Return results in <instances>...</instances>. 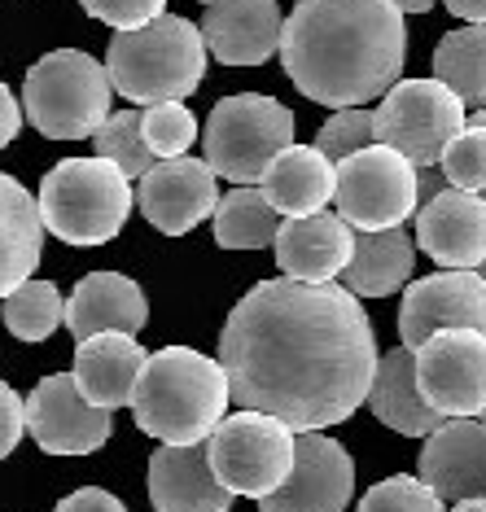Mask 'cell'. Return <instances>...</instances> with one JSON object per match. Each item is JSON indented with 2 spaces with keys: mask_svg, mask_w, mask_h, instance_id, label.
<instances>
[{
  "mask_svg": "<svg viewBox=\"0 0 486 512\" xmlns=\"http://www.w3.org/2000/svg\"><path fill=\"white\" fill-rule=\"evenodd\" d=\"M219 364L241 412H263L294 434L351 421L377 377V337L346 285L259 281L228 311Z\"/></svg>",
  "mask_w": 486,
  "mask_h": 512,
  "instance_id": "obj_1",
  "label": "cell"
},
{
  "mask_svg": "<svg viewBox=\"0 0 486 512\" xmlns=\"http://www.w3.org/2000/svg\"><path fill=\"white\" fill-rule=\"evenodd\" d=\"M408 27L395 0H298L281 31V66L307 101L360 110L403 75Z\"/></svg>",
  "mask_w": 486,
  "mask_h": 512,
  "instance_id": "obj_2",
  "label": "cell"
},
{
  "mask_svg": "<svg viewBox=\"0 0 486 512\" xmlns=\"http://www.w3.org/2000/svg\"><path fill=\"white\" fill-rule=\"evenodd\" d=\"M228 403L233 390L219 359H206L193 346H162L145 359L127 407L136 416V429L158 438L162 447H193L211 442L228 416Z\"/></svg>",
  "mask_w": 486,
  "mask_h": 512,
  "instance_id": "obj_3",
  "label": "cell"
},
{
  "mask_svg": "<svg viewBox=\"0 0 486 512\" xmlns=\"http://www.w3.org/2000/svg\"><path fill=\"white\" fill-rule=\"evenodd\" d=\"M110 88L136 106H167L184 101L206 79V40L189 18L162 14L141 31H119L106 49Z\"/></svg>",
  "mask_w": 486,
  "mask_h": 512,
  "instance_id": "obj_4",
  "label": "cell"
},
{
  "mask_svg": "<svg viewBox=\"0 0 486 512\" xmlns=\"http://www.w3.org/2000/svg\"><path fill=\"white\" fill-rule=\"evenodd\" d=\"M40 219L66 246H106L132 215V180L106 158H66L40 180Z\"/></svg>",
  "mask_w": 486,
  "mask_h": 512,
  "instance_id": "obj_5",
  "label": "cell"
},
{
  "mask_svg": "<svg viewBox=\"0 0 486 512\" xmlns=\"http://www.w3.org/2000/svg\"><path fill=\"white\" fill-rule=\"evenodd\" d=\"M110 75L97 57L79 49H53L27 71L22 110L49 141H84L110 119Z\"/></svg>",
  "mask_w": 486,
  "mask_h": 512,
  "instance_id": "obj_6",
  "label": "cell"
},
{
  "mask_svg": "<svg viewBox=\"0 0 486 512\" xmlns=\"http://www.w3.org/2000/svg\"><path fill=\"white\" fill-rule=\"evenodd\" d=\"M289 145H294V114L276 97H263V92L224 97L211 110L202 136L206 167L219 180H233L237 189H246V184L254 189Z\"/></svg>",
  "mask_w": 486,
  "mask_h": 512,
  "instance_id": "obj_7",
  "label": "cell"
},
{
  "mask_svg": "<svg viewBox=\"0 0 486 512\" xmlns=\"http://www.w3.org/2000/svg\"><path fill=\"white\" fill-rule=\"evenodd\" d=\"M211 469L228 495L268 499L289 482L294 473L298 434L263 412H233L211 434Z\"/></svg>",
  "mask_w": 486,
  "mask_h": 512,
  "instance_id": "obj_8",
  "label": "cell"
},
{
  "mask_svg": "<svg viewBox=\"0 0 486 512\" xmlns=\"http://www.w3.org/2000/svg\"><path fill=\"white\" fill-rule=\"evenodd\" d=\"M377 145H390L416 171L438 167L447 145L469 127L465 101L438 79H399L373 114Z\"/></svg>",
  "mask_w": 486,
  "mask_h": 512,
  "instance_id": "obj_9",
  "label": "cell"
},
{
  "mask_svg": "<svg viewBox=\"0 0 486 512\" xmlns=\"http://www.w3.org/2000/svg\"><path fill=\"white\" fill-rule=\"evenodd\" d=\"M333 206L355 232H390L403 228L421 211V189H416V167L390 145L360 149L338 162V184H333Z\"/></svg>",
  "mask_w": 486,
  "mask_h": 512,
  "instance_id": "obj_10",
  "label": "cell"
},
{
  "mask_svg": "<svg viewBox=\"0 0 486 512\" xmlns=\"http://www.w3.org/2000/svg\"><path fill=\"white\" fill-rule=\"evenodd\" d=\"M412 359L416 386L443 421H486V333L443 329Z\"/></svg>",
  "mask_w": 486,
  "mask_h": 512,
  "instance_id": "obj_11",
  "label": "cell"
},
{
  "mask_svg": "<svg viewBox=\"0 0 486 512\" xmlns=\"http://www.w3.org/2000/svg\"><path fill=\"white\" fill-rule=\"evenodd\" d=\"M27 429L49 456H92L114 434V412L92 407L71 372L44 377L27 399Z\"/></svg>",
  "mask_w": 486,
  "mask_h": 512,
  "instance_id": "obj_12",
  "label": "cell"
},
{
  "mask_svg": "<svg viewBox=\"0 0 486 512\" xmlns=\"http://www.w3.org/2000/svg\"><path fill=\"white\" fill-rule=\"evenodd\" d=\"M443 329L486 333V276L482 272H434L403 289L399 337L408 351L425 346Z\"/></svg>",
  "mask_w": 486,
  "mask_h": 512,
  "instance_id": "obj_13",
  "label": "cell"
},
{
  "mask_svg": "<svg viewBox=\"0 0 486 512\" xmlns=\"http://www.w3.org/2000/svg\"><path fill=\"white\" fill-rule=\"evenodd\" d=\"M355 495V460L329 434H298L294 473L259 512H346Z\"/></svg>",
  "mask_w": 486,
  "mask_h": 512,
  "instance_id": "obj_14",
  "label": "cell"
},
{
  "mask_svg": "<svg viewBox=\"0 0 486 512\" xmlns=\"http://www.w3.org/2000/svg\"><path fill=\"white\" fill-rule=\"evenodd\" d=\"M219 176L206 167V158H171V162H154V171L141 180L136 202L141 215L167 237H184L198 224H206L219 211Z\"/></svg>",
  "mask_w": 486,
  "mask_h": 512,
  "instance_id": "obj_15",
  "label": "cell"
},
{
  "mask_svg": "<svg viewBox=\"0 0 486 512\" xmlns=\"http://www.w3.org/2000/svg\"><path fill=\"white\" fill-rule=\"evenodd\" d=\"M416 246L443 272H482L486 263V197L447 189L416 211Z\"/></svg>",
  "mask_w": 486,
  "mask_h": 512,
  "instance_id": "obj_16",
  "label": "cell"
},
{
  "mask_svg": "<svg viewBox=\"0 0 486 512\" xmlns=\"http://www.w3.org/2000/svg\"><path fill=\"white\" fill-rule=\"evenodd\" d=\"M416 477L443 504L486 499V421H443L425 438Z\"/></svg>",
  "mask_w": 486,
  "mask_h": 512,
  "instance_id": "obj_17",
  "label": "cell"
},
{
  "mask_svg": "<svg viewBox=\"0 0 486 512\" xmlns=\"http://www.w3.org/2000/svg\"><path fill=\"white\" fill-rule=\"evenodd\" d=\"M276 267L285 281L333 285L355 259V228L338 211H320L307 219H285L276 237Z\"/></svg>",
  "mask_w": 486,
  "mask_h": 512,
  "instance_id": "obj_18",
  "label": "cell"
},
{
  "mask_svg": "<svg viewBox=\"0 0 486 512\" xmlns=\"http://www.w3.org/2000/svg\"><path fill=\"white\" fill-rule=\"evenodd\" d=\"M285 18L276 0H219L202 14L206 53L224 66H263L281 53Z\"/></svg>",
  "mask_w": 486,
  "mask_h": 512,
  "instance_id": "obj_19",
  "label": "cell"
},
{
  "mask_svg": "<svg viewBox=\"0 0 486 512\" xmlns=\"http://www.w3.org/2000/svg\"><path fill=\"white\" fill-rule=\"evenodd\" d=\"M149 499L158 512H228L237 495L219 486L211 469V447H158L149 456Z\"/></svg>",
  "mask_w": 486,
  "mask_h": 512,
  "instance_id": "obj_20",
  "label": "cell"
},
{
  "mask_svg": "<svg viewBox=\"0 0 486 512\" xmlns=\"http://www.w3.org/2000/svg\"><path fill=\"white\" fill-rule=\"evenodd\" d=\"M149 320L145 289L123 272H92L75 285V294L66 298V329L75 342L101 333H127L136 337Z\"/></svg>",
  "mask_w": 486,
  "mask_h": 512,
  "instance_id": "obj_21",
  "label": "cell"
},
{
  "mask_svg": "<svg viewBox=\"0 0 486 512\" xmlns=\"http://www.w3.org/2000/svg\"><path fill=\"white\" fill-rule=\"evenodd\" d=\"M145 346L127 333H101V337H88V342L75 346V386L79 394L101 407V412H114V407H127L132 403V390H136V377L145 368Z\"/></svg>",
  "mask_w": 486,
  "mask_h": 512,
  "instance_id": "obj_22",
  "label": "cell"
},
{
  "mask_svg": "<svg viewBox=\"0 0 486 512\" xmlns=\"http://www.w3.org/2000/svg\"><path fill=\"white\" fill-rule=\"evenodd\" d=\"M333 184H338V162H329L316 145H289L259 180V189L281 219H307L333 202Z\"/></svg>",
  "mask_w": 486,
  "mask_h": 512,
  "instance_id": "obj_23",
  "label": "cell"
},
{
  "mask_svg": "<svg viewBox=\"0 0 486 512\" xmlns=\"http://www.w3.org/2000/svg\"><path fill=\"white\" fill-rule=\"evenodd\" d=\"M368 407L386 429H395L403 438H430L443 416L425 403L421 386H416V359L408 346H395V351L381 355L373 390H368Z\"/></svg>",
  "mask_w": 486,
  "mask_h": 512,
  "instance_id": "obj_24",
  "label": "cell"
},
{
  "mask_svg": "<svg viewBox=\"0 0 486 512\" xmlns=\"http://www.w3.org/2000/svg\"><path fill=\"white\" fill-rule=\"evenodd\" d=\"M44 254V219L40 202L14 176L0 171V298L31 281Z\"/></svg>",
  "mask_w": 486,
  "mask_h": 512,
  "instance_id": "obj_25",
  "label": "cell"
},
{
  "mask_svg": "<svg viewBox=\"0 0 486 512\" xmlns=\"http://www.w3.org/2000/svg\"><path fill=\"white\" fill-rule=\"evenodd\" d=\"M416 241L403 228L390 232H355V259L342 272V285L355 298H390L412 281Z\"/></svg>",
  "mask_w": 486,
  "mask_h": 512,
  "instance_id": "obj_26",
  "label": "cell"
},
{
  "mask_svg": "<svg viewBox=\"0 0 486 512\" xmlns=\"http://www.w3.org/2000/svg\"><path fill=\"white\" fill-rule=\"evenodd\" d=\"M285 219L268 206L263 189H233L228 197H219L215 211V241L224 250H268L281 237Z\"/></svg>",
  "mask_w": 486,
  "mask_h": 512,
  "instance_id": "obj_27",
  "label": "cell"
},
{
  "mask_svg": "<svg viewBox=\"0 0 486 512\" xmlns=\"http://www.w3.org/2000/svg\"><path fill=\"white\" fill-rule=\"evenodd\" d=\"M434 79L447 84L465 106L486 110V27L447 31L434 49Z\"/></svg>",
  "mask_w": 486,
  "mask_h": 512,
  "instance_id": "obj_28",
  "label": "cell"
},
{
  "mask_svg": "<svg viewBox=\"0 0 486 512\" xmlns=\"http://www.w3.org/2000/svg\"><path fill=\"white\" fill-rule=\"evenodd\" d=\"M62 320H66V302L53 281H27L5 298V329L18 342H44V337L62 329Z\"/></svg>",
  "mask_w": 486,
  "mask_h": 512,
  "instance_id": "obj_29",
  "label": "cell"
},
{
  "mask_svg": "<svg viewBox=\"0 0 486 512\" xmlns=\"http://www.w3.org/2000/svg\"><path fill=\"white\" fill-rule=\"evenodd\" d=\"M97 145V158L114 162L127 180H145L154 171V154L145 145V132H141V110H123V114H110L106 127L92 136Z\"/></svg>",
  "mask_w": 486,
  "mask_h": 512,
  "instance_id": "obj_30",
  "label": "cell"
},
{
  "mask_svg": "<svg viewBox=\"0 0 486 512\" xmlns=\"http://www.w3.org/2000/svg\"><path fill=\"white\" fill-rule=\"evenodd\" d=\"M141 132L145 145L158 162L184 158L198 141V114H193L184 101H167V106H149L141 110Z\"/></svg>",
  "mask_w": 486,
  "mask_h": 512,
  "instance_id": "obj_31",
  "label": "cell"
},
{
  "mask_svg": "<svg viewBox=\"0 0 486 512\" xmlns=\"http://www.w3.org/2000/svg\"><path fill=\"white\" fill-rule=\"evenodd\" d=\"M438 171L447 176L451 189L460 193H473V197H486V127L482 123H469L456 141L447 145Z\"/></svg>",
  "mask_w": 486,
  "mask_h": 512,
  "instance_id": "obj_32",
  "label": "cell"
},
{
  "mask_svg": "<svg viewBox=\"0 0 486 512\" xmlns=\"http://www.w3.org/2000/svg\"><path fill=\"white\" fill-rule=\"evenodd\" d=\"M360 512H447V504L421 477L395 473V477H381L373 491L360 499Z\"/></svg>",
  "mask_w": 486,
  "mask_h": 512,
  "instance_id": "obj_33",
  "label": "cell"
},
{
  "mask_svg": "<svg viewBox=\"0 0 486 512\" xmlns=\"http://www.w3.org/2000/svg\"><path fill=\"white\" fill-rule=\"evenodd\" d=\"M373 145H377V123L368 110H338L316 136V149L329 162H346L351 154L373 149Z\"/></svg>",
  "mask_w": 486,
  "mask_h": 512,
  "instance_id": "obj_34",
  "label": "cell"
},
{
  "mask_svg": "<svg viewBox=\"0 0 486 512\" xmlns=\"http://www.w3.org/2000/svg\"><path fill=\"white\" fill-rule=\"evenodd\" d=\"M79 5L114 31H141V27H149V22L162 18L167 0H79Z\"/></svg>",
  "mask_w": 486,
  "mask_h": 512,
  "instance_id": "obj_35",
  "label": "cell"
},
{
  "mask_svg": "<svg viewBox=\"0 0 486 512\" xmlns=\"http://www.w3.org/2000/svg\"><path fill=\"white\" fill-rule=\"evenodd\" d=\"M22 434H27V399L9 381H0V460L14 456Z\"/></svg>",
  "mask_w": 486,
  "mask_h": 512,
  "instance_id": "obj_36",
  "label": "cell"
},
{
  "mask_svg": "<svg viewBox=\"0 0 486 512\" xmlns=\"http://www.w3.org/2000/svg\"><path fill=\"white\" fill-rule=\"evenodd\" d=\"M53 512H127V508H123L110 491H101V486H84V491L66 495Z\"/></svg>",
  "mask_w": 486,
  "mask_h": 512,
  "instance_id": "obj_37",
  "label": "cell"
},
{
  "mask_svg": "<svg viewBox=\"0 0 486 512\" xmlns=\"http://www.w3.org/2000/svg\"><path fill=\"white\" fill-rule=\"evenodd\" d=\"M18 127H22V106H18V97L9 92L5 84H0V149H5L9 141L18 136Z\"/></svg>",
  "mask_w": 486,
  "mask_h": 512,
  "instance_id": "obj_38",
  "label": "cell"
},
{
  "mask_svg": "<svg viewBox=\"0 0 486 512\" xmlns=\"http://www.w3.org/2000/svg\"><path fill=\"white\" fill-rule=\"evenodd\" d=\"M416 189H421V206H425V202H434L438 193H447L451 184H447V176L438 167H425V171H416Z\"/></svg>",
  "mask_w": 486,
  "mask_h": 512,
  "instance_id": "obj_39",
  "label": "cell"
},
{
  "mask_svg": "<svg viewBox=\"0 0 486 512\" xmlns=\"http://www.w3.org/2000/svg\"><path fill=\"white\" fill-rule=\"evenodd\" d=\"M447 9L465 27H486V0H447Z\"/></svg>",
  "mask_w": 486,
  "mask_h": 512,
  "instance_id": "obj_40",
  "label": "cell"
},
{
  "mask_svg": "<svg viewBox=\"0 0 486 512\" xmlns=\"http://www.w3.org/2000/svg\"><path fill=\"white\" fill-rule=\"evenodd\" d=\"M434 5H438V0H395L399 14H430Z\"/></svg>",
  "mask_w": 486,
  "mask_h": 512,
  "instance_id": "obj_41",
  "label": "cell"
},
{
  "mask_svg": "<svg viewBox=\"0 0 486 512\" xmlns=\"http://www.w3.org/2000/svg\"><path fill=\"white\" fill-rule=\"evenodd\" d=\"M451 512H486V499H465V504H451Z\"/></svg>",
  "mask_w": 486,
  "mask_h": 512,
  "instance_id": "obj_42",
  "label": "cell"
},
{
  "mask_svg": "<svg viewBox=\"0 0 486 512\" xmlns=\"http://www.w3.org/2000/svg\"><path fill=\"white\" fill-rule=\"evenodd\" d=\"M469 123H482L486 127V110H478V119H469Z\"/></svg>",
  "mask_w": 486,
  "mask_h": 512,
  "instance_id": "obj_43",
  "label": "cell"
},
{
  "mask_svg": "<svg viewBox=\"0 0 486 512\" xmlns=\"http://www.w3.org/2000/svg\"><path fill=\"white\" fill-rule=\"evenodd\" d=\"M198 5H206V9H211V5H219V0H198Z\"/></svg>",
  "mask_w": 486,
  "mask_h": 512,
  "instance_id": "obj_44",
  "label": "cell"
},
{
  "mask_svg": "<svg viewBox=\"0 0 486 512\" xmlns=\"http://www.w3.org/2000/svg\"><path fill=\"white\" fill-rule=\"evenodd\" d=\"M482 276H486V263H482Z\"/></svg>",
  "mask_w": 486,
  "mask_h": 512,
  "instance_id": "obj_45",
  "label": "cell"
}]
</instances>
